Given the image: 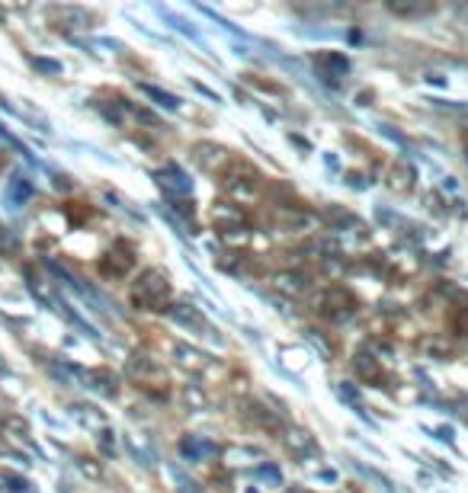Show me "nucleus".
Segmentation results:
<instances>
[{
  "mask_svg": "<svg viewBox=\"0 0 468 493\" xmlns=\"http://www.w3.org/2000/svg\"><path fill=\"white\" fill-rule=\"evenodd\" d=\"M131 298H135V305L148 307V311H160V307L167 305V298H170V285L158 270H148L145 276H141L138 285H135Z\"/></svg>",
  "mask_w": 468,
  "mask_h": 493,
  "instance_id": "obj_1",
  "label": "nucleus"
}]
</instances>
